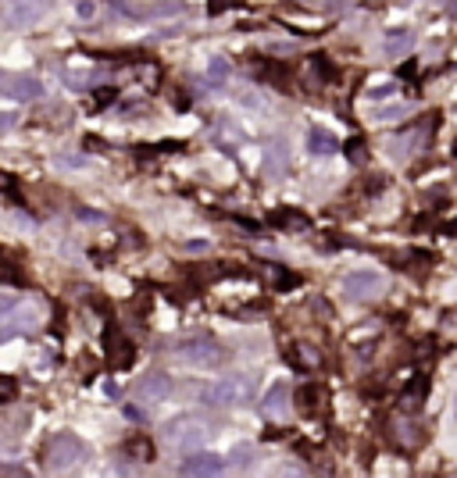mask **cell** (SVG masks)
<instances>
[{
	"label": "cell",
	"mask_w": 457,
	"mask_h": 478,
	"mask_svg": "<svg viewBox=\"0 0 457 478\" xmlns=\"http://www.w3.org/2000/svg\"><path fill=\"white\" fill-rule=\"evenodd\" d=\"M83 453H86V446H83V439H75L72 432H58V435L47 442V460H51L54 471L75 467V464L83 460Z\"/></svg>",
	"instance_id": "cell-2"
},
{
	"label": "cell",
	"mask_w": 457,
	"mask_h": 478,
	"mask_svg": "<svg viewBox=\"0 0 457 478\" xmlns=\"http://www.w3.org/2000/svg\"><path fill=\"white\" fill-rule=\"evenodd\" d=\"M179 11H182V8H179V4H172V0H164L161 8H154V15H179Z\"/></svg>",
	"instance_id": "cell-22"
},
{
	"label": "cell",
	"mask_w": 457,
	"mask_h": 478,
	"mask_svg": "<svg viewBox=\"0 0 457 478\" xmlns=\"http://www.w3.org/2000/svg\"><path fill=\"white\" fill-rule=\"evenodd\" d=\"M318 400H322V386H315V382L300 386V393H297V403H300L304 410H315V407H318Z\"/></svg>",
	"instance_id": "cell-13"
},
{
	"label": "cell",
	"mask_w": 457,
	"mask_h": 478,
	"mask_svg": "<svg viewBox=\"0 0 457 478\" xmlns=\"http://www.w3.org/2000/svg\"><path fill=\"white\" fill-rule=\"evenodd\" d=\"M186 250H207V243L204 239H193V243H186Z\"/></svg>",
	"instance_id": "cell-24"
},
{
	"label": "cell",
	"mask_w": 457,
	"mask_h": 478,
	"mask_svg": "<svg viewBox=\"0 0 457 478\" xmlns=\"http://www.w3.org/2000/svg\"><path fill=\"white\" fill-rule=\"evenodd\" d=\"M343 290H347L350 300H372V297H379L386 290V282H382L379 272H354V275H347Z\"/></svg>",
	"instance_id": "cell-4"
},
{
	"label": "cell",
	"mask_w": 457,
	"mask_h": 478,
	"mask_svg": "<svg viewBox=\"0 0 457 478\" xmlns=\"http://www.w3.org/2000/svg\"><path fill=\"white\" fill-rule=\"evenodd\" d=\"M286 410H290V386H286V382H275V386L265 393V414L283 418Z\"/></svg>",
	"instance_id": "cell-9"
},
{
	"label": "cell",
	"mask_w": 457,
	"mask_h": 478,
	"mask_svg": "<svg viewBox=\"0 0 457 478\" xmlns=\"http://www.w3.org/2000/svg\"><path fill=\"white\" fill-rule=\"evenodd\" d=\"M125 450H129L132 457H140V460H150V442H147L143 435H136V439H129V442H125Z\"/></svg>",
	"instance_id": "cell-15"
},
{
	"label": "cell",
	"mask_w": 457,
	"mask_h": 478,
	"mask_svg": "<svg viewBox=\"0 0 457 478\" xmlns=\"http://www.w3.org/2000/svg\"><path fill=\"white\" fill-rule=\"evenodd\" d=\"M228 4H233V0H211V15H221Z\"/></svg>",
	"instance_id": "cell-23"
},
{
	"label": "cell",
	"mask_w": 457,
	"mask_h": 478,
	"mask_svg": "<svg viewBox=\"0 0 457 478\" xmlns=\"http://www.w3.org/2000/svg\"><path fill=\"white\" fill-rule=\"evenodd\" d=\"M58 164H61V168H86L90 161H86V157H58Z\"/></svg>",
	"instance_id": "cell-21"
},
{
	"label": "cell",
	"mask_w": 457,
	"mask_h": 478,
	"mask_svg": "<svg viewBox=\"0 0 457 478\" xmlns=\"http://www.w3.org/2000/svg\"><path fill=\"white\" fill-rule=\"evenodd\" d=\"M251 396V378L247 375H221L204 389V403L207 407H236Z\"/></svg>",
	"instance_id": "cell-1"
},
{
	"label": "cell",
	"mask_w": 457,
	"mask_h": 478,
	"mask_svg": "<svg viewBox=\"0 0 457 478\" xmlns=\"http://www.w3.org/2000/svg\"><path fill=\"white\" fill-rule=\"evenodd\" d=\"M75 15H79V18H93V15H97V8H93V0H79V8H75Z\"/></svg>",
	"instance_id": "cell-19"
},
{
	"label": "cell",
	"mask_w": 457,
	"mask_h": 478,
	"mask_svg": "<svg viewBox=\"0 0 457 478\" xmlns=\"http://www.w3.org/2000/svg\"><path fill=\"white\" fill-rule=\"evenodd\" d=\"M218 471H221V460L211 453H196L182 460V474H218Z\"/></svg>",
	"instance_id": "cell-11"
},
{
	"label": "cell",
	"mask_w": 457,
	"mask_h": 478,
	"mask_svg": "<svg viewBox=\"0 0 457 478\" xmlns=\"http://www.w3.org/2000/svg\"><path fill=\"white\" fill-rule=\"evenodd\" d=\"M382 47H386V54H400V51L411 47V33H393V36L382 40Z\"/></svg>",
	"instance_id": "cell-14"
},
{
	"label": "cell",
	"mask_w": 457,
	"mask_h": 478,
	"mask_svg": "<svg viewBox=\"0 0 457 478\" xmlns=\"http://www.w3.org/2000/svg\"><path fill=\"white\" fill-rule=\"evenodd\" d=\"M104 354L111 357V364H115V368L132 364V343H129V339H122V336H118V329H107V346H104Z\"/></svg>",
	"instance_id": "cell-8"
},
{
	"label": "cell",
	"mask_w": 457,
	"mask_h": 478,
	"mask_svg": "<svg viewBox=\"0 0 457 478\" xmlns=\"http://www.w3.org/2000/svg\"><path fill=\"white\" fill-rule=\"evenodd\" d=\"M168 393H172V378H168L164 371H150V375H143V382L136 386V396H140L143 403H164Z\"/></svg>",
	"instance_id": "cell-5"
},
{
	"label": "cell",
	"mask_w": 457,
	"mask_h": 478,
	"mask_svg": "<svg viewBox=\"0 0 457 478\" xmlns=\"http://www.w3.org/2000/svg\"><path fill=\"white\" fill-rule=\"evenodd\" d=\"M93 100L104 107V104H111V100H115V90H111V86H104V90H97V93H93Z\"/></svg>",
	"instance_id": "cell-20"
},
{
	"label": "cell",
	"mask_w": 457,
	"mask_h": 478,
	"mask_svg": "<svg viewBox=\"0 0 457 478\" xmlns=\"http://www.w3.org/2000/svg\"><path fill=\"white\" fill-rule=\"evenodd\" d=\"M40 15H43V8L36 4V0H11V8H8V18L15 26H33Z\"/></svg>",
	"instance_id": "cell-10"
},
{
	"label": "cell",
	"mask_w": 457,
	"mask_h": 478,
	"mask_svg": "<svg viewBox=\"0 0 457 478\" xmlns=\"http://www.w3.org/2000/svg\"><path fill=\"white\" fill-rule=\"evenodd\" d=\"M11 100H22V104H29V100H40L43 97V83L40 79H33V75H15L11 83H8V90H4Z\"/></svg>",
	"instance_id": "cell-7"
},
{
	"label": "cell",
	"mask_w": 457,
	"mask_h": 478,
	"mask_svg": "<svg viewBox=\"0 0 457 478\" xmlns=\"http://www.w3.org/2000/svg\"><path fill=\"white\" fill-rule=\"evenodd\" d=\"M15 393H19L15 378H11V375H0V403H8V400H11Z\"/></svg>",
	"instance_id": "cell-17"
},
{
	"label": "cell",
	"mask_w": 457,
	"mask_h": 478,
	"mask_svg": "<svg viewBox=\"0 0 457 478\" xmlns=\"http://www.w3.org/2000/svg\"><path fill=\"white\" fill-rule=\"evenodd\" d=\"M172 439L182 446V450H196V446H204V439H207V428L200 425V421H175L172 425Z\"/></svg>",
	"instance_id": "cell-6"
},
{
	"label": "cell",
	"mask_w": 457,
	"mask_h": 478,
	"mask_svg": "<svg viewBox=\"0 0 457 478\" xmlns=\"http://www.w3.org/2000/svg\"><path fill=\"white\" fill-rule=\"evenodd\" d=\"M8 125H15V118H11V115H0V132H4Z\"/></svg>",
	"instance_id": "cell-25"
},
{
	"label": "cell",
	"mask_w": 457,
	"mask_h": 478,
	"mask_svg": "<svg viewBox=\"0 0 457 478\" xmlns=\"http://www.w3.org/2000/svg\"><path fill=\"white\" fill-rule=\"evenodd\" d=\"M0 474H22V467H0Z\"/></svg>",
	"instance_id": "cell-26"
},
{
	"label": "cell",
	"mask_w": 457,
	"mask_h": 478,
	"mask_svg": "<svg viewBox=\"0 0 457 478\" xmlns=\"http://www.w3.org/2000/svg\"><path fill=\"white\" fill-rule=\"evenodd\" d=\"M404 111H407V107H382V111H379V122H396Z\"/></svg>",
	"instance_id": "cell-18"
},
{
	"label": "cell",
	"mask_w": 457,
	"mask_h": 478,
	"mask_svg": "<svg viewBox=\"0 0 457 478\" xmlns=\"http://www.w3.org/2000/svg\"><path fill=\"white\" fill-rule=\"evenodd\" d=\"M179 361L182 364H189V368H211L221 354H218V346H214V339H207V336H193V339H182L179 343Z\"/></svg>",
	"instance_id": "cell-3"
},
{
	"label": "cell",
	"mask_w": 457,
	"mask_h": 478,
	"mask_svg": "<svg viewBox=\"0 0 457 478\" xmlns=\"http://www.w3.org/2000/svg\"><path fill=\"white\" fill-rule=\"evenodd\" d=\"M308 147H311V154H336V136L325 132V129H311L308 132Z\"/></svg>",
	"instance_id": "cell-12"
},
{
	"label": "cell",
	"mask_w": 457,
	"mask_h": 478,
	"mask_svg": "<svg viewBox=\"0 0 457 478\" xmlns=\"http://www.w3.org/2000/svg\"><path fill=\"white\" fill-rule=\"evenodd\" d=\"M207 75H211L214 83H225V79H228V65H225V58H214V61L207 65Z\"/></svg>",
	"instance_id": "cell-16"
}]
</instances>
